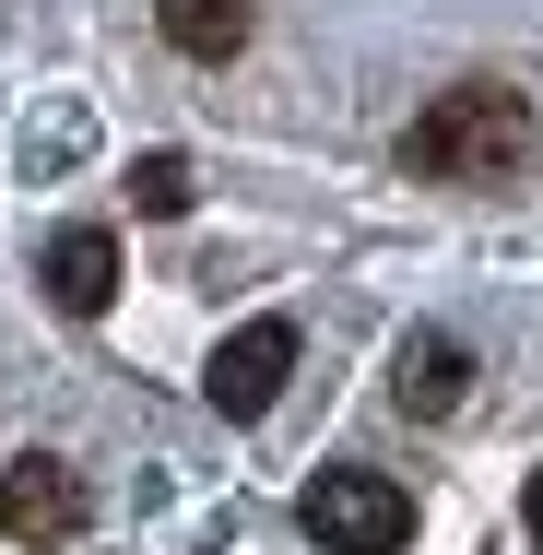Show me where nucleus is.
I'll use <instances>...</instances> for the list:
<instances>
[{
	"label": "nucleus",
	"instance_id": "nucleus-1",
	"mask_svg": "<svg viewBox=\"0 0 543 555\" xmlns=\"http://www.w3.org/2000/svg\"><path fill=\"white\" fill-rule=\"evenodd\" d=\"M532 154V107L508 95V83H461V95H437L414 118V166L449 178V190H484V178H508Z\"/></svg>",
	"mask_w": 543,
	"mask_h": 555
},
{
	"label": "nucleus",
	"instance_id": "nucleus-3",
	"mask_svg": "<svg viewBox=\"0 0 543 555\" xmlns=\"http://www.w3.org/2000/svg\"><path fill=\"white\" fill-rule=\"evenodd\" d=\"M0 532H12V544H72V532H83V473L48 461V449H24V461L0 473Z\"/></svg>",
	"mask_w": 543,
	"mask_h": 555
},
{
	"label": "nucleus",
	"instance_id": "nucleus-9",
	"mask_svg": "<svg viewBox=\"0 0 543 555\" xmlns=\"http://www.w3.org/2000/svg\"><path fill=\"white\" fill-rule=\"evenodd\" d=\"M532 532H543V473H532Z\"/></svg>",
	"mask_w": 543,
	"mask_h": 555
},
{
	"label": "nucleus",
	"instance_id": "nucleus-5",
	"mask_svg": "<svg viewBox=\"0 0 543 555\" xmlns=\"http://www.w3.org/2000/svg\"><path fill=\"white\" fill-rule=\"evenodd\" d=\"M36 284H48V308L95 320V308L118 296V236H107V224H60V236H48V260H36Z\"/></svg>",
	"mask_w": 543,
	"mask_h": 555
},
{
	"label": "nucleus",
	"instance_id": "nucleus-6",
	"mask_svg": "<svg viewBox=\"0 0 543 555\" xmlns=\"http://www.w3.org/2000/svg\"><path fill=\"white\" fill-rule=\"evenodd\" d=\"M154 24H166L178 60H236L248 24H260V0H154Z\"/></svg>",
	"mask_w": 543,
	"mask_h": 555
},
{
	"label": "nucleus",
	"instance_id": "nucleus-7",
	"mask_svg": "<svg viewBox=\"0 0 543 555\" xmlns=\"http://www.w3.org/2000/svg\"><path fill=\"white\" fill-rule=\"evenodd\" d=\"M461 378H473V354H461L449 332H414V343H402V366H390L402 414H461Z\"/></svg>",
	"mask_w": 543,
	"mask_h": 555
},
{
	"label": "nucleus",
	"instance_id": "nucleus-8",
	"mask_svg": "<svg viewBox=\"0 0 543 555\" xmlns=\"http://www.w3.org/2000/svg\"><path fill=\"white\" fill-rule=\"evenodd\" d=\"M130 214H190V166H178V154H142V166H130Z\"/></svg>",
	"mask_w": 543,
	"mask_h": 555
},
{
	"label": "nucleus",
	"instance_id": "nucleus-2",
	"mask_svg": "<svg viewBox=\"0 0 543 555\" xmlns=\"http://www.w3.org/2000/svg\"><path fill=\"white\" fill-rule=\"evenodd\" d=\"M296 520H308L320 555H402L414 544V496H402L390 473H366V461H331L320 485L296 496Z\"/></svg>",
	"mask_w": 543,
	"mask_h": 555
},
{
	"label": "nucleus",
	"instance_id": "nucleus-4",
	"mask_svg": "<svg viewBox=\"0 0 543 555\" xmlns=\"http://www.w3.org/2000/svg\"><path fill=\"white\" fill-rule=\"evenodd\" d=\"M284 378H296V320H248V332H224L202 390H214V414H272Z\"/></svg>",
	"mask_w": 543,
	"mask_h": 555
}]
</instances>
